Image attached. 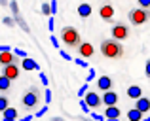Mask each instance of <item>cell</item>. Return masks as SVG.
<instances>
[{"mask_svg": "<svg viewBox=\"0 0 150 121\" xmlns=\"http://www.w3.org/2000/svg\"><path fill=\"white\" fill-rule=\"evenodd\" d=\"M101 55L106 59H120L124 55V45L120 40L110 38V40H103L101 42Z\"/></svg>", "mask_w": 150, "mask_h": 121, "instance_id": "6da1fadb", "label": "cell"}, {"mask_svg": "<svg viewBox=\"0 0 150 121\" xmlns=\"http://www.w3.org/2000/svg\"><path fill=\"white\" fill-rule=\"evenodd\" d=\"M61 42L67 48H78L82 44V36L74 27H63L61 29Z\"/></svg>", "mask_w": 150, "mask_h": 121, "instance_id": "7a4b0ae2", "label": "cell"}, {"mask_svg": "<svg viewBox=\"0 0 150 121\" xmlns=\"http://www.w3.org/2000/svg\"><path fill=\"white\" fill-rule=\"evenodd\" d=\"M127 19H129V23H131L133 27H141L150 19V10L148 8H141V6L133 8V10H129Z\"/></svg>", "mask_w": 150, "mask_h": 121, "instance_id": "3957f363", "label": "cell"}, {"mask_svg": "<svg viewBox=\"0 0 150 121\" xmlns=\"http://www.w3.org/2000/svg\"><path fill=\"white\" fill-rule=\"evenodd\" d=\"M21 102H23V106H25L27 110H33V108H36L38 104H40V89H38L36 85H33V87H30L29 91L23 95Z\"/></svg>", "mask_w": 150, "mask_h": 121, "instance_id": "277c9868", "label": "cell"}, {"mask_svg": "<svg viewBox=\"0 0 150 121\" xmlns=\"http://www.w3.org/2000/svg\"><path fill=\"white\" fill-rule=\"evenodd\" d=\"M82 99L86 100V104L89 106V110H97L99 106H103V97L97 91H89L88 89V93H86Z\"/></svg>", "mask_w": 150, "mask_h": 121, "instance_id": "5b68a950", "label": "cell"}, {"mask_svg": "<svg viewBox=\"0 0 150 121\" xmlns=\"http://www.w3.org/2000/svg\"><path fill=\"white\" fill-rule=\"evenodd\" d=\"M110 32H112V38L124 42V40H127V38H129V27L125 25V23H114Z\"/></svg>", "mask_w": 150, "mask_h": 121, "instance_id": "8992f818", "label": "cell"}, {"mask_svg": "<svg viewBox=\"0 0 150 121\" xmlns=\"http://www.w3.org/2000/svg\"><path fill=\"white\" fill-rule=\"evenodd\" d=\"M76 49H78V55H80L82 59H89V57L95 55V48H93L89 42H82Z\"/></svg>", "mask_w": 150, "mask_h": 121, "instance_id": "52a82bcc", "label": "cell"}, {"mask_svg": "<svg viewBox=\"0 0 150 121\" xmlns=\"http://www.w3.org/2000/svg\"><path fill=\"white\" fill-rule=\"evenodd\" d=\"M2 74H4V76H8L11 81L17 80V78H19V62H10V64H6L2 68Z\"/></svg>", "mask_w": 150, "mask_h": 121, "instance_id": "ba28073f", "label": "cell"}, {"mask_svg": "<svg viewBox=\"0 0 150 121\" xmlns=\"http://www.w3.org/2000/svg\"><path fill=\"white\" fill-rule=\"evenodd\" d=\"M10 62H19V57L15 55L11 49H4V51H0V64L6 66V64H10Z\"/></svg>", "mask_w": 150, "mask_h": 121, "instance_id": "9c48e42d", "label": "cell"}, {"mask_svg": "<svg viewBox=\"0 0 150 121\" xmlns=\"http://www.w3.org/2000/svg\"><path fill=\"white\" fill-rule=\"evenodd\" d=\"M99 15H101L103 21L112 23V21H114V6H110V4H105V6H101Z\"/></svg>", "mask_w": 150, "mask_h": 121, "instance_id": "30bf717a", "label": "cell"}, {"mask_svg": "<svg viewBox=\"0 0 150 121\" xmlns=\"http://www.w3.org/2000/svg\"><path fill=\"white\" fill-rule=\"evenodd\" d=\"M118 93L116 91H112V89H108V91H105L103 93V104L105 106H112V104H118Z\"/></svg>", "mask_w": 150, "mask_h": 121, "instance_id": "8fae6325", "label": "cell"}, {"mask_svg": "<svg viewBox=\"0 0 150 121\" xmlns=\"http://www.w3.org/2000/svg\"><path fill=\"white\" fill-rule=\"evenodd\" d=\"M114 87V80L110 76H101L97 78V89H101V91H108V89Z\"/></svg>", "mask_w": 150, "mask_h": 121, "instance_id": "7c38bea8", "label": "cell"}, {"mask_svg": "<svg viewBox=\"0 0 150 121\" xmlns=\"http://www.w3.org/2000/svg\"><path fill=\"white\" fill-rule=\"evenodd\" d=\"M105 119H120V115H122V112H120V108L116 106V104H112V106H106L105 108Z\"/></svg>", "mask_w": 150, "mask_h": 121, "instance_id": "4fadbf2b", "label": "cell"}, {"mask_svg": "<svg viewBox=\"0 0 150 121\" xmlns=\"http://www.w3.org/2000/svg\"><path fill=\"white\" fill-rule=\"evenodd\" d=\"M21 68L25 70V72H33V70H40V66H38V62L34 59H30V57H23V59H21Z\"/></svg>", "mask_w": 150, "mask_h": 121, "instance_id": "5bb4252c", "label": "cell"}, {"mask_svg": "<svg viewBox=\"0 0 150 121\" xmlns=\"http://www.w3.org/2000/svg\"><path fill=\"white\" fill-rule=\"evenodd\" d=\"M135 108H139L143 114H148V110H150V99H148V97H139V99L135 100Z\"/></svg>", "mask_w": 150, "mask_h": 121, "instance_id": "9a60e30c", "label": "cell"}, {"mask_svg": "<svg viewBox=\"0 0 150 121\" xmlns=\"http://www.w3.org/2000/svg\"><path fill=\"white\" fill-rule=\"evenodd\" d=\"M19 118V114H17V110H15L13 106H8L6 110L2 112V119L4 121H13V119H17Z\"/></svg>", "mask_w": 150, "mask_h": 121, "instance_id": "2e32d148", "label": "cell"}, {"mask_svg": "<svg viewBox=\"0 0 150 121\" xmlns=\"http://www.w3.org/2000/svg\"><path fill=\"white\" fill-rule=\"evenodd\" d=\"M127 97L133 100H137L139 97H143V89H141V85H129L127 87Z\"/></svg>", "mask_w": 150, "mask_h": 121, "instance_id": "e0dca14e", "label": "cell"}, {"mask_svg": "<svg viewBox=\"0 0 150 121\" xmlns=\"http://www.w3.org/2000/svg\"><path fill=\"white\" fill-rule=\"evenodd\" d=\"M91 11H93V8L89 6L88 2H84V4H80V6H78V15H80L82 19H88L89 15H91Z\"/></svg>", "mask_w": 150, "mask_h": 121, "instance_id": "ac0fdd59", "label": "cell"}, {"mask_svg": "<svg viewBox=\"0 0 150 121\" xmlns=\"http://www.w3.org/2000/svg\"><path fill=\"white\" fill-rule=\"evenodd\" d=\"M143 115H144V114L139 110V108H135V106H133L131 110L127 112V119H129V121H141V119H143Z\"/></svg>", "mask_w": 150, "mask_h": 121, "instance_id": "d6986e66", "label": "cell"}, {"mask_svg": "<svg viewBox=\"0 0 150 121\" xmlns=\"http://www.w3.org/2000/svg\"><path fill=\"white\" fill-rule=\"evenodd\" d=\"M13 19H15V25H19V27H21V30H23V32H27V34L30 32L29 25H27V21L23 19V15H21V13H15V15H13Z\"/></svg>", "mask_w": 150, "mask_h": 121, "instance_id": "ffe728a7", "label": "cell"}, {"mask_svg": "<svg viewBox=\"0 0 150 121\" xmlns=\"http://www.w3.org/2000/svg\"><path fill=\"white\" fill-rule=\"evenodd\" d=\"M10 87H11V80L8 76H0V91H10Z\"/></svg>", "mask_w": 150, "mask_h": 121, "instance_id": "44dd1931", "label": "cell"}, {"mask_svg": "<svg viewBox=\"0 0 150 121\" xmlns=\"http://www.w3.org/2000/svg\"><path fill=\"white\" fill-rule=\"evenodd\" d=\"M10 106V100H8V97H4V95H0V114H2L6 108Z\"/></svg>", "mask_w": 150, "mask_h": 121, "instance_id": "7402d4cb", "label": "cell"}, {"mask_svg": "<svg viewBox=\"0 0 150 121\" xmlns=\"http://www.w3.org/2000/svg\"><path fill=\"white\" fill-rule=\"evenodd\" d=\"M10 10H11V15L19 13V4H17V0H10Z\"/></svg>", "mask_w": 150, "mask_h": 121, "instance_id": "603a6c76", "label": "cell"}, {"mask_svg": "<svg viewBox=\"0 0 150 121\" xmlns=\"http://www.w3.org/2000/svg\"><path fill=\"white\" fill-rule=\"evenodd\" d=\"M42 13H44V15H48V17H50V15H53V13H51V6H50L48 2H44V4H42Z\"/></svg>", "mask_w": 150, "mask_h": 121, "instance_id": "cb8c5ba5", "label": "cell"}, {"mask_svg": "<svg viewBox=\"0 0 150 121\" xmlns=\"http://www.w3.org/2000/svg\"><path fill=\"white\" fill-rule=\"evenodd\" d=\"M2 23H4L6 27H13V25H15V19H13V15H11V17H4V19H2Z\"/></svg>", "mask_w": 150, "mask_h": 121, "instance_id": "d4e9b609", "label": "cell"}, {"mask_svg": "<svg viewBox=\"0 0 150 121\" xmlns=\"http://www.w3.org/2000/svg\"><path fill=\"white\" fill-rule=\"evenodd\" d=\"M80 108H82V112H86V114H89V106L86 104V100H84V99L80 100Z\"/></svg>", "mask_w": 150, "mask_h": 121, "instance_id": "484cf974", "label": "cell"}, {"mask_svg": "<svg viewBox=\"0 0 150 121\" xmlns=\"http://www.w3.org/2000/svg\"><path fill=\"white\" fill-rule=\"evenodd\" d=\"M137 2H139L141 8H148L150 10V0H137Z\"/></svg>", "mask_w": 150, "mask_h": 121, "instance_id": "4316f807", "label": "cell"}, {"mask_svg": "<svg viewBox=\"0 0 150 121\" xmlns=\"http://www.w3.org/2000/svg\"><path fill=\"white\" fill-rule=\"evenodd\" d=\"M86 93H88V83H86V85H82V87H80V91H78V97H84Z\"/></svg>", "mask_w": 150, "mask_h": 121, "instance_id": "83f0119b", "label": "cell"}, {"mask_svg": "<svg viewBox=\"0 0 150 121\" xmlns=\"http://www.w3.org/2000/svg\"><path fill=\"white\" fill-rule=\"evenodd\" d=\"M46 112H48V106H44V108H40V110H38V112H36V114H34V115H36V118H42V115H44V114H46Z\"/></svg>", "mask_w": 150, "mask_h": 121, "instance_id": "f1b7e54d", "label": "cell"}, {"mask_svg": "<svg viewBox=\"0 0 150 121\" xmlns=\"http://www.w3.org/2000/svg\"><path fill=\"white\" fill-rule=\"evenodd\" d=\"M13 53H15V55H17V57H19V59H23V57H27V53H25V51H23V49H19V48H17V49H15V51H13Z\"/></svg>", "mask_w": 150, "mask_h": 121, "instance_id": "f546056e", "label": "cell"}, {"mask_svg": "<svg viewBox=\"0 0 150 121\" xmlns=\"http://www.w3.org/2000/svg\"><path fill=\"white\" fill-rule=\"evenodd\" d=\"M44 99H46V102H51V91H50V89H46V93H44Z\"/></svg>", "mask_w": 150, "mask_h": 121, "instance_id": "4dcf8cb0", "label": "cell"}, {"mask_svg": "<svg viewBox=\"0 0 150 121\" xmlns=\"http://www.w3.org/2000/svg\"><path fill=\"white\" fill-rule=\"evenodd\" d=\"M93 78H95V70H93V68H89V74H88V78H86V80H88V81H91Z\"/></svg>", "mask_w": 150, "mask_h": 121, "instance_id": "1f68e13d", "label": "cell"}, {"mask_svg": "<svg viewBox=\"0 0 150 121\" xmlns=\"http://www.w3.org/2000/svg\"><path fill=\"white\" fill-rule=\"evenodd\" d=\"M74 62H76L78 66H82V68H86V66H88V62H86V61H82V59H76Z\"/></svg>", "mask_w": 150, "mask_h": 121, "instance_id": "d6a6232c", "label": "cell"}, {"mask_svg": "<svg viewBox=\"0 0 150 121\" xmlns=\"http://www.w3.org/2000/svg\"><path fill=\"white\" fill-rule=\"evenodd\" d=\"M89 115H91L93 119H99V121H103V118H105V115H101V114H95V112H91Z\"/></svg>", "mask_w": 150, "mask_h": 121, "instance_id": "836d02e7", "label": "cell"}, {"mask_svg": "<svg viewBox=\"0 0 150 121\" xmlns=\"http://www.w3.org/2000/svg\"><path fill=\"white\" fill-rule=\"evenodd\" d=\"M144 74H146V76L150 78V59L146 61V66H144Z\"/></svg>", "mask_w": 150, "mask_h": 121, "instance_id": "e575fe53", "label": "cell"}, {"mask_svg": "<svg viewBox=\"0 0 150 121\" xmlns=\"http://www.w3.org/2000/svg\"><path fill=\"white\" fill-rule=\"evenodd\" d=\"M61 57H63L65 61H72V57H70V55H69L67 51H61Z\"/></svg>", "mask_w": 150, "mask_h": 121, "instance_id": "d590c367", "label": "cell"}, {"mask_svg": "<svg viewBox=\"0 0 150 121\" xmlns=\"http://www.w3.org/2000/svg\"><path fill=\"white\" fill-rule=\"evenodd\" d=\"M51 13H55V11H57V2H55V0H51Z\"/></svg>", "mask_w": 150, "mask_h": 121, "instance_id": "8d00e7d4", "label": "cell"}, {"mask_svg": "<svg viewBox=\"0 0 150 121\" xmlns=\"http://www.w3.org/2000/svg\"><path fill=\"white\" fill-rule=\"evenodd\" d=\"M53 27H55V23H53V17L50 15V21H48V29L50 30H53Z\"/></svg>", "mask_w": 150, "mask_h": 121, "instance_id": "74e56055", "label": "cell"}, {"mask_svg": "<svg viewBox=\"0 0 150 121\" xmlns=\"http://www.w3.org/2000/svg\"><path fill=\"white\" fill-rule=\"evenodd\" d=\"M40 80H42V83H44V85H48V76H46V74L40 72Z\"/></svg>", "mask_w": 150, "mask_h": 121, "instance_id": "f35d334b", "label": "cell"}, {"mask_svg": "<svg viewBox=\"0 0 150 121\" xmlns=\"http://www.w3.org/2000/svg\"><path fill=\"white\" fill-rule=\"evenodd\" d=\"M51 44H53V48H59V42H57V38H55V36H51Z\"/></svg>", "mask_w": 150, "mask_h": 121, "instance_id": "ab89813d", "label": "cell"}, {"mask_svg": "<svg viewBox=\"0 0 150 121\" xmlns=\"http://www.w3.org/2000/svg\"><path fill=\"white\" fill-rule=\"evenodd\" d=\"M0 6H10V0H0Z\"/></svg>", "mask_w": 150, "mask_h": 121, "instance_id": "60d3db41", "label": "cell"}, {"mask_svg": "<svg viewBox=\"0 0 150 121\" xmlns=\"http://www.w3.org/2000/svg\"><path fill=\"white\" fill-rule=\"evenodd\" d=\"M4 49H10L8 45H0V51H4Z\"/></svg>", "mask_w": 150, "mask_h": 121, "instance_id": "b9f144b4", "label": "cell"}, {"mask_svg": "<svg viewBox=\"0 0 150 121\" xmlns=\"http://www.w3.org/2000/svg\"><path fill=\"white\" fill-rule=\"evenodd\" d=\"M0 118H2V114H0Z\"/></svg>", "mask_w": 150, "mask_h": 121, "instance_id": "7bdbcfd3", "label": "cell"}]
</instances>
